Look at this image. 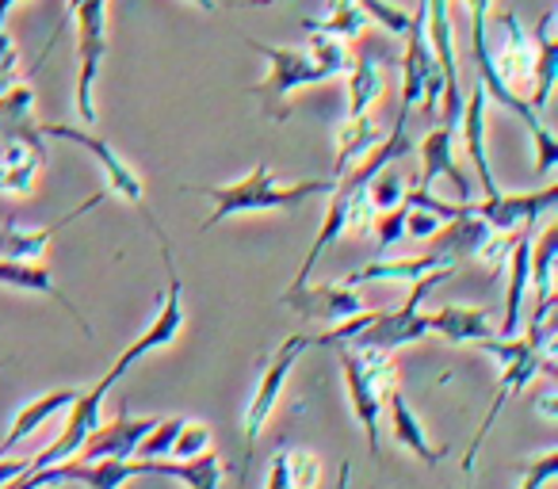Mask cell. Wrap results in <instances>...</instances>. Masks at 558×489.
<instances>
[{"label": "cell", "mask_w": 558, "mask_h": 489, "mask_svg": "<svg viewBox=\"0 0 558 489\" xmlns=\"http://www.w3.org/2000/svg\"><path fill=\"white\" fill-rule=\"evenodd\" d=\"M184 192H195L203 199H210V215L203 222V230H215L218 222L233 215H264V210H299L306 199L329 195L333 184L326 180H276L268 164H253V172H245L241 180L230 184H184Z\"/></svg>", "instance_id": "cell-1"}, {"label": "cell", "mask_w": 558, "mask_h": 489, "mask_svg": "<svg viewBox=\"0 0 558 489\" xmlns=\"http://www.w3.org/2000/svg\"><path fill=\"white\" fill-rule=\"evenodd\" d=\"M456 276V268H436V272L421 276V280L405 283L410 295H405L402 306L395 310H375L367 314V321L360 326V333L349 341V349H379V352H395L402 344H417L428 337V321H425V298L433 295L440 283H448Z\"/></svg>", "instance_id": "cell-2"}, {"label": "cell", "mask_w": 558, "mask_h": 489, "mask_svg": "<svg viewBox=\"0 0 558 489\" xmlns=\"http://www.w3.org/2000/svg\"><path fill=\"white\" fill-rule=\"evenodd\" d=\"M248 50L268 62V77L253 88L256 100H260V111L271 119V123H283L291 115V96L299 88L322 85V81H333L329 70L311 54V50H295V47H271V42H256L248 39Z\"/></svg>", "instance_id": "cell-3"}, {"label": "cell", "mask_w": 558, "mask_h": 489, "mask_svg": "<svg viewBox=\"0 0 558 489\" xmlns=\"http://www.w3.org/2000/svg\"><path fill=\"white\" fill-rule=\"evenodd\" d=\"M35 131L47 134V138H62V142H73V146L88 149V154H93V161L100 164L104 184H108L104 192H111V195H119V199H126L134 210H138L142 218H146V225L157 233V241H169V237H165L161 225L154 222L149 207H146V187H142V176L131 169V164L123 161V157L116 154V149H111L108 138H100V134L85 131V126H70V123H35Z\"/></svg>", "instance_id": "cell-4"}, {"label": "cell", "mask_w": 558, "mask_h": 489, "mask_svg": "<svg viewBox=\"0 0 558 489\" xmlns=\"http://www.w3.org/2000/svg\"><path fill=\"white\" fill-rule=\"evenodd\" d=\"M417 103L425 108L428 119L440 115V103H444V73H440V62H436L433 47H428V35H425V0H417L410 35H405L402 108H398V111H405V115H410Z\"/></svg>", "instance_id": "cell-5"}, {"label": "cell", "mask_w": 558, "mask_h": 489, "mask_svg": "<svg viewBox=\"0 0 558 489\" xmlns=\"http://www.w3.org/2000/svg\"><path fill=\"white\" fill-rule=\"evenodd\" d=\"M70 16L77 27V111L85 123H96V81L108 54V0H70Z\"/></svg>", "instance_id": "cell-6"}, {"label": "cell", "mask_w": 558, "mask_h": 489, "mask_svg": "<svg viewBox=\"0 0 558 489\" xmlns=\"http://www.w3.org/2000/svg\"><path fill=\"white\" fill-rule=\"evenodd\" d=\"M306 352H311V337H306V333L283 337V344H279L276 352H271L268 367H264L260 382H256L253 398H248L245 420H241V428H245V455H253V448H256V440H260V432L268 428V420L276 417L279 398H283V387H288L291 371H295V364L306 356Z\"/></svg>", "instance_id": "cell-7"}, {"label": "cell", "mask_w": 558, "mask_h": 489, "mask_svg": "<svg viewBox=\"0 0 558 489\" xmlns=\"http://www.w3.org/2000/svg\"><path fill=\"white\" fill-rule=\"evenodd\" d=\"M161 257H165V268H169V291H165L161 310H157V318L146 326V333L134 337V344H126V349L119 352L116 364H111L108 375L116 382L123 379V375L131 371L134 364H142L146 356L169 349V344L180 337V329H184V280H180V272H177V260H172L169 241H161Z\"/></svg>", "instance_id": "cell-8"}, {"label": "cell", "mask_w": 558, "mask_h": 489, "mask_svg": "<svg viewBox=\"0 0 558 489\" xmlns=\"http://www.w3.org/2000/svg\"><path fill=\"white\" fill-rule=\"evenodd\" d=\"M12 131L16 134L4 142V154H0V195L27 199V195L39 187L43 169H47V146L39 142V131H35L32 115L12 126Z\"/></svg>", "instance_id": "cell-9"}, {"label": "cell", "mask_w": 558, "mask_h": 489, "mask_svg": "<svg viewBox=\"0 0 558 489\" xmlns=\"http://www.w3.org/2000/svg\"><path fill=\"white\" fill-rule=\"evenodd\" d=\"M111 387H119V382L111 379V375H104L93 390H81L77 402L70 405V420H65V428L58 432V440L47 443L39 455H32V470H43V466H54V463H70V459L81 455L88 432L100 425V405H104V398L111 394Z\"/></svg>", "instance_id": "cell-10"}, {"label": "cell", "mask_w": 558, "mask_h": 489, "mask_svg": "<svg viewBox=\"0 0 558 489\" xmlns=\"http://www.w3.org/2000/svg\"><path fill=\"white\" fill-rule=\"evenodd\" d=\"M417 157H421L417 187H433L436 180H448V184L456 187L459 203L474 199V180H471V172L459 164V154H456V123L433 126V131L421 138Z\"/></svg>", "instance_id": "cell-11"}, {"label": "cell", "mask_w": 558, "mask_h": 489, "mask_svg": "<svg viewBox=\"0 0 558 489\" xmlns=\"http://www.w3.org/2000/svg\"><path fill=\"white\" fill-rule=\"evenodd\" d=\"M279 306H291L299 318L329 321V326L349 321V318H356V314L367 310L360 288H349L344 280L322 283V288H311V283H306V288H288L283 295H279Z\"/></svg>", "instance_id": "cell-12"}, {"label": "cell", "mask_w": 558, "mask_h": 489, "mask_svg": "<svg viewBox=\"0 0 558 489\" xmlns=\"http://www.w3.org/2000/svg\"><path fill=\"white\" fill-rule=\"evenodd\" d=\"M337 359H341V375H344V390H349L352 413H356L360 428H364V436H367V451H372V459H379L383 390L372 382V375H367V367H364V359H360L356 349L341 344V349H337Z\"/></svg>", "instance_id": "cell-13"}, {"label": "cell", "mask_w": 558, "mask_h": 489, "mask_svg": "<svg viewBox=\"0 0 558 489\" xmlns=\"http://www.w3.org/2000/svg\"><path fill=\"white\" fill-rule=\"evenodd\" d=\"M555 203H558V184H547V187H539V192H520V195L497 192V195H489V199L474 203V210H478V218L489 230L517 233L520 225L539 222Z\"/></svg>", "instance_id": "cell-14"}, {"label": "cell", "mask_w": 558, "mask_h": 489, "mask_svg": "<svg viewBox=\"0 0 558 489\" xmlns=\"http://www.w3.org/2000/svg\"><path fill=\"white\" fill-rule=\"evenodd\" d=\"M535 225H539V222L520 225V233L512 237V253H509V260H505V272H509V291H505V314H501V326L494 329V337H517L520 326H524V303H527V291H532V237H535Z\"/></svg>", "instance_id": "cell-15"}, {"label": "cell", "mask_w": 558, "mask_h": 489, "mask_svg": "<svg viewBox=\"0 0 558 489\" xmlns=\"http://www.w3.org/2000/svg\"><path fill=\"white\" fill-rule=\"evenodd\" d=\"M104 199H108V192L88 195V199L77 203L70 215H62L58 222L39 225V230H27V225H16V222H4V225H0V260H43V253H47L50 241H54L58 233L65 230V225L77 222L81 215H88V210L100 207Z\"/></svg>", "instance_id": "cell-16"}, {"label": "cell", "mask_w": 558, "mask_h": 489, "mask_svg": "<svg viewBox=\"0 0 558 489\" xmlns=\"http://www.w3.org/2000/svg\"><path fill=\"white\" fill-rule=\"evenodd\" d=\"M486 88H471V96H463V111H459V123H456V138L463 142V154L471 157L474 164V176H478V187H482V199L497 195L494 180V169H489V154H486Z\"/></svg>", "instance_id": "cell-17"}, {"label": "cell", "mask_w": 558, "mask_h": 489, "mask_svg": "<svg viewBox=\"0 0 558 489\" xmlns=\"http://www.w3.org/2000/svg\"><path fill=\"white\" fill-rule=\"evenodd\" d=\"M154 425H157V417H131V413H119L111 425H96L93 432H88V440L77 459H85V463H96V459H134L138 440Z\"/></svg>", "instance_id": "cell-18"}, {"label": "cell", "mask_w": 558, "mask_h": 489, "mask_svg": "<svg viewBox=\"0 0 558 489\" xmlns=\"http://www.w3.org/2000/svg\"><path fill=\"white\" fill-rule=\"evenodd\" d=\"M489 237V225L478 218V210H474V203L463 210L459 218H451V222H444L440 230H436V237H428V253H436V257H444L448 265H463V260H474L482 249V241Z\"/></svg>", "instance_id": "cell-19"}, {"label": "cell", "mask_w": 558, "mask_h": 489, "mask_svg": "<svg viewBox=\"0 0 558 489\" xmlns=\"http://www.w3.org/2000/svg\"><path fill=\"white\" fill-rule=\"evenodd\" d=\"M428 333L444 337L448 344H482L494 337V310L486 306H459L448 303L440 310L425 314Z\"/></svg>", "instance_id": "cell-20"}, {"label": "cell", "mask_w": 558, "mask_h": 489, "mask_svg": "<svg viewBox=\"0 0 558 489\" xmlns=\"http://www.w3.org/2000/svg\"><path fill=\"white\" fill-rule=\"evenodd\" d=\"M532 47H535V58H532V81H527V88H532V108L543 115V108L550 103V93H555L558 85V39H555V9H547L539 16V24L532 27Z\"/></svg>", "instance_id": "cell-21"}, {"label": "cell", "mask_w": 558, "mask_h": 489, "mask_svg": "<svg viewBox=\"0 0 558 489\" xmlns=\"http://www.w3.org/2000/svg\"><path fill=\"white\" fill-rule=\"evenodd\" d=\"M0 288H16V291H32V295H43V298H54L65 314L81 326V333L93 337V326L81 318V310L73 306V298L65 295L62 288L54 283V276L39 265V260H0Z\"/></svg>", "instance_id": "cell-22"}, {"label": "cell", "mask_w": 558, "mask_h": 489, "mask_svg": "<svg viewBox=\"0 0 558 489\" xmlns=\"http://www.w3.org/2000/svg\"><path fill=\"white\" fill-rule=\"evenodd\" d=\"M501 50L494 54V70L505 85L517 93V88H527L532 81V58H535V47H532V35L527 27L517 20V12H501Z\"/></svg>", "instance_id": "cell-23"}, {"label": "cell", "mask_w": 558, "mask_h": 489, "mask_svg": "<svg viewBox=\"0 0 558 489\" xmlns=\"http://www.w3.org/2000/svg\"><path fill=\"white\" fill-rule=\"evenodd\" d=\"M555 260H558V225H547L539 237H532V291L535 310L527 329H539L555 314Z\"/></svg>", "instance_id": "cell-24"}, {"label": "cell", "mask_w": 558, "mask_h": 489, "mask_svg": "<svg viewBox=\"0 0 558 489\" xmlns=\"http://www.w3.org/2000/svg\"><path fill=\"white\" fill-rule=\"evenodd\" d=\"M387 405H390V436H395V443L402 451H410V455H417L425 466H436L444 455H448V448H433L425 436V425L417 420V413H413V405L405 402V394L398 387H390L387 394Z\"/></svg>", "instance_id": "cell-25"}, {"label": "cell", "mask_w": 558, "mask_h": 489, "mask_svg": "<svg viewBox=\"0 0 558 489\" xmlns=\"http://www.w3.org/2000/svg\"><path fill=\"white\" fill-rule=\"evenodd\" d=\"M436 268H456V265H448L444 257L425 249V253H417V257H402V260L379 257V260H372V265L356 268L352 276H344V283H349V288H367V283H413V280H421V276L436 272Z\"/></svg>", "instance_id": "cell-26"}, {"label": "cell", "mask_w": 558, "mask_h": 489, "mask_svg": "<svg viewBox=\"0 0 558 489\" xmlns=\"http://www.w3.org/2000/svg\"><path fill=\"white\" fill-rule=\"evenodd\" d=\"M142 474H157V478H177L187 489H222L226 459L215 451H203L195 459H142Z\"/></svg>", "instance_id": "cell-27"}, {"label": "cell", "mask_w": 558, "mask_h": 489, "mask_svg": "<svg viewBox=\"0 0 558 489\" xmlns=\"http://www.w3.org/2000/svg\"><path fill=\"white\" fill-rule=\"evenodd\" d=\"M77 394H81L77 387H62V390H50V394H43V398H32V402L16 413V420H12V432L0 440V459L9 455L12 448H20L27 436L39 432L50 417H58L62 409H70V405L77 402Z\"/></svg>", "instance_id": "cell-28"}, {"label": "cell", "mask_w": 558, "mask_h": 489, "mask_svg": "<svg viewBox=\"0 0 558 489\" xmlns=\"http://www.w3.org/2000/svg\"><path fill=\"white\" fill-rule=\"evenodd\" d=\"M383 142V131L375 123V115L344 119V126L337 131V157H333V180H344L352 169H360L367 154Z\"/></svg>", "instance_id": "cell-29"}, {"label": "cell", "mask_w": 558, "mask_h": 489, "mask_svg": "<svg viewBox=\"0 0 558 489\" xmlns=\"http://www.w3.org/2000/svg\"><path fill=\"white\" fill-rule=\"evenodd\" d=\"M344 85H349V108H344V119H360L372 115L375 103L383 100V70L375 58H356L352 70L344 73Z\"/></svg>", "instance_id": "cell-30"}, {"label": "cell", "mask_w": 558, "mask_h": 489, "mask_svg": "<svg viewBox=\"0 0 558 489\" xmlns=\"http://www.w3.org/2000/svg\"><path fill=\"white\" fill-rule=\"evenodd\" d=\"M303 27H306V32L333 35V39H341V42H349V47H352L356 39H364V32L372 24H367V16L360 12L356 0H329L326 16H322V20H303Z\"/></svg>", "instance_id": "cell-31"}, {"label": "cell", "mask_w": 558, "mask_h": 489, "mask_svg": "<svg viewBox=\"0 0 558 489\" xmlns=\"http://www.w3.org/2000/svg\"><path fill=\"white\" fill-rule=\"evenodd\" d=\"M360 12L367 16V24H375L379 32L387 35H398V39H405L410 35V24H413V12L402 9V4H395V0H356Z\"/></svg>", "instance_id": "cell-32"}, {"label": "cell", "mask_w": 558, "mask_h": 489, "mask_svg": "<svg viewBox=\"0 0 558 489\" xmlns=\"http://www.w3.org/2000/svg\"><path fill=\"white\" fill-rule=\"evenodd\" d=\"M311 35V42H306V50H311L314 58H318L322 65L329 70V77H344V73L352 70V62H356V54H352L349 42L333 39V35H322V32H306Z\"/></svg>", "instance_id": "cell-33"}, {"label": "cell", "mask_w": 558, "mask_h": 489, "mask_svg": "<svg viewBox=\"0 0 558 489\" xmlns=\"http://www.w3.org/2000/svg\"><path fill=\"white\" fill-rule=\"evenodd\" d=\"M405 187H410V180L398 172V164H387V169H379L372 176V184H367V199H372L375 210H390V207H402V195Z\"/></svg>", "instance_id": "cell-34"}, {"label": "cell", "mask_w": 558, "mask_h": 489, "mask_svg": "<svg viewBox=\"0 0 558 489\" xmlns=\"http://www.w3.org/2000/svg\"><path fill=\"white\" fill-rule=\"evenodd\" d=\"M184 420L187 417L157 420V425L138 440V448H134V459H169L172 455V443H177V432H180V425H184Z\"/></svg>", "instance_id": "cell-35"}, {"label": "cell", "mask_w": 558, "mask_h": 489, "mask_svg": "<svg viewBox=\"0 0 558 489\" xmlns=\"http://www.w3.org/2000/svg\"><path fill=\"white\" fill-rule=\"evenodd\" d=\"M283 463H288L291 489H318L322 486V459L314 451H283Z\"/></svg>", "instance_id": "cell-36"}, {"label": "cell", "mask_w": 558, "mask_h": 489, "mask_svg": "<svg viewBox=\"0 0 558 489\" xmlns=\"http://www.w3.org/2000/svg\"><path fill=\"white\" fill-rule=\"evenodd\" d=\"M203 451H210V428L203 420H184L172 443V459H195Z\"/></svg>", "instance_id": "cell-37"}, {"label": "cell", "mask_w": 558, "mask_h": 489, "mask_svg": "<svg viewBox=\"0 0 558 489\" xmlns=\"http://www.w3.org/2000/svg\"><path fill=\"white\" fill-rule=\"evenodd\" d=\"M372 237L379 241V253H387L390 245H398V241L405 237V207L379 210V218H375V230H372Z\"/></svg>", "instance_id": "cell-38"}, {"label": "cell", "mask_w": 558, "mask_h": 489, "mask_svg": "<svg viewBox=\"0 0 558 489\" xmlns=\"http://www.w3.org/2000/svg\"><path fill=\"white\" fill-rule=\"evenodd\" d=\"M555 474H558V448H550V451H543V455L527 459L524 478H520L517 489H543V486H550Z\"/></svg>", "instance_id": "cell-39"}, {"label": "cell", "mask_w": 558, "mask_h": 489, "mask_svg": "<svg viewBox=\"0 0 558 489\" xmlns=\"http://www.w3.org/2000/svg\"><path fill=\"white\" fill-rule=\"evenodd\" d=\"M32 100H35L32 85H16V88H12V93L0 100V131H4V126L24 123V119L32 115Z\"/></svg>", "instance_id": "cell-40"}, {"label": "cell", "mask_w": 558, "mask_h": 489, "mask_svg": "<svg viewBox=\"0 0 558 489\" xmlns=\"http://www.w3.org/2000/svg\"><path fill=\"white\" fill-rule=\"evenodd\" d=\"M512 237H517V233H497V230H489V237L482 241V249H478V257H474V260H482V265H486L489 272H501L505 260H509V253H512Z\"/></svg>", "instance_id": "cell-41"}, {"label": "cell", "mask_w": 558, "mask_h": 489, "mask_svg": "<svg viewBox=\"0 0 558 489\" xmlns=\"http://www.w3.org/2000/svg\"><path fill=\"white\" fill-rule=\"evenodd\" d=\"M440 218L436 215H428V210H413V207H405V237L410 241H428V237H436V230H440Z\"/></svg>", "instance_id": "cell-42"}, {"label": "cell", "mask_w": 558, "mask_h": 489, "mask_svg": "<svg viewBox=\"0 0 558 489\" xmlns=\"http://www.w3.org/2000/svg\"><path fill=\"white\" fill-rule=\"evenodd\" d=\"M24 474H32V459H0V486H12Z\"/></svg>", "instance_id": "cell-43"}, {"label": "cell", "mask_w": 558, "mask_h": 489, "mask_svg": "<svg viewBox=\"0 0 558 489\" xmlns=\"http://www.w3.org/2000/svg\"><path fill=\"white\" fill-rule=\"evenodd\" d=\"M264 489H291L288 463H283V451H279L276 459H271V466H268V481H264Z\"/></svg>", "instance_id": "cell-44"}, {"label": "cell", "mask_w": 558, "mask_h": 489, "mask_svg": "<svg viewBox=\"0 0 558 489\" xmlns=\"http://www.w3.org/2000/svg\"><path fill=\"white\" fill-rule=\"evenodd\" d=\"M535 405H539L543 417H547V420H555V417H558V409H555V394H550V390H543V394L535 398Z\"/></svg>", "instance_id": "cell-45"}, {"label": "cell", "mask_w": 558, "mask_h": 489, "mask_svg": "<svg viewBox=\"0 0 558 489\" xmlns=\"http://www.w3.org/2000/svg\"><path fill=\"white\" fill-rule=\"evenodd\" d=\"M20 0H0V35H4V24H9V12L16 9Z\"/></svg>", "instance_id": "cell-46"}, {"label": "cell", "mask_w": 558, "mask_h": 489, "mask_svg": "<svg viewBox=\"0 0 558 489\" xmlns=\"http://www.w3.org/2000/svg\"><path fill=\"white\" fill-rule=\"evenodd\" d=\"M195 9H203V12H218L222 9V4H218V0H192Z\"/></svg>", "instance_id": "cell-47"}, {"label": "cell", "mask_w": 558, "mask_h": 489, "mask_svg": "<svg viewBox=\"0 0 558 489\" xmlns=\"http://www.w3.org/2000/svg\"><path fill=\"white\" fill-rule=\"evenodd\" d=\"M4 367H9V364H4V359H0V371H4Z\"/></svg>", "instance_id": "cell-48"}]
</instances>
